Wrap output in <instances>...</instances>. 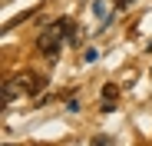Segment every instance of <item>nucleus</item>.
<instances>
[{"instance_id":"1","label":"nucleus","mask_w":152,"mask_h":146,"mask_svg":"<svg viewBox=\"0 0 152 146\" xmlns=\"http://www.w3.org/2000/svg\"><path fill=\"white\" fill-rule=\"evenodd\" d=\"M69 27H73V20H69V17H60L53 27H46V30L37 37V50H40L46 60H56V57H60V46H63V33H66Z\"/></svg>"},{"instance_id":"2","label":"nucleus","mask_w":152,"mask_h":146,"mask_svg":"<svg viewBox=\"0 0 152 146\" xmlns=\"http://www.w3.org/2000/svg\"><path fill=\"white\" fill-rule=\"evenodd\" d=\"M17 86H20V93H30V96H37V93H43V77L40 73H30V70H23V73H17Z\"/></svg>"},{"instance_id":"3","label":"nucleus","mask_w":152,"mask_h":146,"mask_svg":"<svg viewBox=\"0 0 152 146\" xmlns=\"http://www.w3.org/2000/svg\"><path fill=\"white\" fill-rule=\"evenodd\" d=\"M116 96H119L116 83H106V86H103V113H113V110H116Z\"/></svg>"},{"instance_id":"4","label":"nucleus","mask_w":152,"mask_h":146,"mask_svg":"<svg viewBox=\"0 0 152 146\" xmlns=\"http://www.w3.org/2000/svg\"><path fill=\"white\" fill-rule=\"evenodd\" d=\"M17 93H20V86H17V80H13V77H10V80H7V83H4V106H7V103H10V100H13V96H17Z\"/></svg>"},{"instance_id":"5","label":"nucleus","mask_w":152,"mask_h":146,"mask_svg":"<svg viewBox=\"0 0 152 146\" xmlns=\"http://www.w3.org/2000/svg\"><path fill=\"white\" fill-rule=\"evenodd\" d=\"M93 146H109V139H96V143H93Z\"/></svg>"},{"instance_id":"6","label":"nucleus","mask_w":152,"mask_h":146,"mask_svg":"<svg viewBox=\"0 0 152 146\" xmlns=\"http://www.w3.org/2000/svg\"><path fill=\"white\" fill-rule=\"evenodd\" d=\"M129 4H132V0H119V7H129Z\"/></svg>"},{"instance_id":"7","label":"nucleus","mask_w":152,"mask_h":146,"mask_svg":"<svg viewBox=\"0 0 152 146\" xmlns=\"http://www.w3.org/2000/svg\"><path fill=\"white\" fill-rule=\"evenodd\" d=\"M27 146H43V143H27Z\"/></svg>"},{"instance_id":"8","label":"nucleus","mask_w":152,"mask_h":146,"mask_svg":"<svg viewBox=\"0 0 152 146\" xmlns=\"http://www.w3.org/2000/svg\"><path fill=\"white\" fill-rule=\"evenodd\" d=\"M149 50H152V43H149Z\"/></svg>"}]
</instances>
